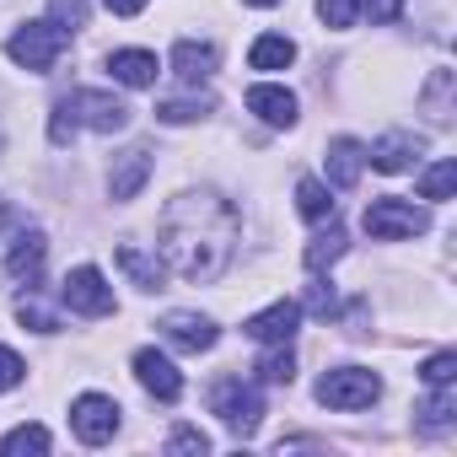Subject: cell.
Masks as SVG:
<instances>
[{"label": "cell", "mask_w": 457, "mask_h": 457, "mask_svg": "<svg viewBox=\"0 0 457 457\" xmlns=\"http://www.w3.org/2000/svg\"><path fill=\"white\" fill-rule=\"evenodd\" d=\"M366 12H371V22H393L403 12V0H366Z\"/></svg>", "instance_id": "cell-34"}, {"label": "cell", "mask_w": 457, "mask_h": 457, "mask_svg": "<svg viewBox=\"0 0 457 457\" xmlns=\"http://www.w3.org/2000/svg\"><path fill=\"white\" fill-rule=\"evenodd\" d=\"M452 188H457V162H436V167H425L420 172V199H452Z\"/></svg>", "instance_id": "cell-25"}, {"label": "cell", "mask_w": 457, "mask_h": 457, "mask_svg": "<svg viewBox=\"0 0 457 457\" xmlns=\"http://www.w3.org/2000/svg\"><path fill=\"white\" fill-rule=\"evenodd\" d=\"M307 270H328L334 259H345V232H339V226H334V215H328V226H323V232L307 243Z\"/></svg>", "instance_id": "cell-21"}, {"label": "cell", "mask_w": 457, "mask_h": 457, "mask_svg": "<svg viewBox=\"0 0 457 457\" xmlns=\"http://www.w3.org/2000/svg\"><path fill=\"white\" fill-rule=\"evenodd\" d=\"M215 65H220V54H215L210 44H194V38H183V44L172 49V71H178V81H188V87L210 81V76H215Z\"/></svg>", "instance_id": "cell-18"}, {"label": "cell", "mask_w": 457, "mask_h": 457, "mask_svg": "<svg viewBox=\"0 0 457 457\" xmlns=\"http://www.w3.org/2000/svg\"><path fill=\"white\" fill-rule=\"evenodd\" d=\"M248 6H280V0H248Z\"/></svg>", "instance_id": "cell-37"}, {"label": "cell", "mask_w": 457, "mask_h": 457, "mask_svg": "<svg viewBox=\"0 0 457 457\" xmlns=\"http://www.w3.org/2000/svg\"><path fill=\"white\" fill-rule=\"evenodd\" d=\"M296 323H302V307H296V302H275V307L253 312V318L243 323V334H248V339H259V345H291Z\"/></svg>", "instance_id": "cell-11"}, {"label": "cell", "mask_w": 457, "mask_h": 457, "mask_svg": "<svg viewBox=\"0 0 457 457\" xmlns=\"http://www.w3.org/2000/svg\"><path fill=\"white\" fill-rule=\"evenodd\" d=\"M156 54L151 49H113L108 54V76L124 81V87H156Z\"/></svg>", "instance_id": "cell-16"}, {"label": "cell", "mask_w": 457, "mask_h": 457, "mask_svg": "<svg viewBox=\"0 0 457 457\" xmlns=\"http://www.w3.org/2000/svg\"><path fill=\"white\" fill-rule=\"evenodd\" d=\"M22 377H28V361H22L17 350H6V345H0V393H12Z\"/></svg>", "instance_id": "cell-32"}, {"label": "cell", "mask_w": 457, "mask_h": 457, "mask_svg": "<svg viewBox=\"0 0 457 457\" xmlns=\"http://www.w3.org/2000/svg\"><path fill=\"white\" fill-rule=\"evenodd\" d=\"M151 145H129V151H119L113 156V172H108V194L113 199H135L140 188H145V178H151Z\"/></svg>", "instance_id": "cell-10"}, {"label": "cell", "mask_w": 457, "mask_h": 457, "mask_svg": "<svg viewBox=\"0 0 457 457\" xmlns=\"http://www.w3.org/2000/svg\"><path fill=\"white\" fill-rule=\"evenodd\" d=\"M237 232L243 220L232 210V199H220L210 188L199 194H178L162 220H156V243H162V270H172L178 280H194V286H210L226 275L237 253Z\"/></svg>", "instance_id": "cell-1"}, {"label": "cell", "mask_w": 457, "mask_h": 457, "mask_svg": "<svg viewBox=\"0 0 457 457\" xmlns=\"http://www.w3.org/2000/svg\"><path fill=\"white\" fill-rule=\"evenodd\" d=\"M113 259H119V270H124V275H129L140 291H162V280H167L162 259H145L135 243H119V253H113Z\"/></svg>", "instance_id": "cell-19"}, {"label": "cell", "mask_w": 457, "mask_h": 457, "mask_svg": "<svg viewBox=\"0 0 457 457\" xmlns=\"http://www.w3.org/2000/svg\"><path fill=\"white\" fill-rule=\"evenodd\" d=\"M318 17L345 33V28H355V17H361V0H318Z\"/></svg>", "instance_id": "cell-30"}, {"label": "cell", "mask_w": 457, "mask_h": 457, "mask_svg": "<svg viewBox=\"0 0 457 457\" xmlns=\"http://www.w3.org/2000/svg\"><path fill=\"white\" fill-rule=\"evenodd\" d=\"M103 6H108L113 17H140V12H145V0H103Z\"/></svg>", "instance_id": "cell-35"}, {"label": "cell", "mask_w": 457, "mask_h": 457, "mask_svg": "<svg viewBox=\"0 0 457 457\" xmlns=\"http://www.w3.org/2000/svg\"><path fill=\"white\" fill-rule=\"evenodd\" d=\"M60 302H65L71 312H81V318H108V312H113V286L103 280V270L76 264V270L65 275V286H60Z\"/></svg>", "instance_id": "cell-5"}, {"label": "cell", "mask_w": 457, "mask_h": 457, "mask_svg": "<svg viewBox=\"0 0 457 457\" xmlns=\"http://www.w3.org/2000/svg\"><path fill=\"white\" fill-rule=\"evenodd\" d=\"M65 108H71V119L76 124H87V129H97V135H113V129H124L129 124V103H119L113 92H71V97H60Z\"/></svg>", "instance_id": "cell-8"}, {"label": "cell", "mask_w": 457, "mask_h": 457, "mask_svg": "<svg viewBox=\"0 0 457 457\" xmlns=\"http://www.w3.org/2000/svg\"><path fill=\"white\" fill-rule=\"evenodd\" d=\"M119 403L108 398V393H81L76 403H71V430L87 441V446H103V441H113L119 436Z\"/></svg>", "instance_id": "cell-7"}, {"label": "cell", "mask_w": 457, "mask_h": 457, "mask_svg": "<svg viewBox=\"0 0 457 457\" xmlns=\"http://www.w3.org/2000/svg\"><path fill=\"white\" fill-rule=\"evenodd\" d=\"M22 452H49V430L44 425H17L12 436H0V457H22Z\"/></svg>", "instance_id": "cell-26"}, {"label": "cell", "mask_w": 457, "mask_h": 457, "mask_svg": "<svg viewBox=\"0 0 457 457\" xmlns=\"http://www.w3.org/2000/svg\"><path fill=\"white\" fill-rule=\"evenodd\" d=\"M377 398H382V377L366 366H334L318 377V403H328V409L350 414V409H371Z\"/></svg>", "instance_id": "cell-2"}, {"label": "cell", "mask_w": 457, "mask_h": 457, "mask_svg": "<svg viewBox=\"0 0 457 457\" xmlns=\"http://www.w3.org/2000/svg\"><path fill=\"white\" fill-rule=\"evenodd\" d=\"M420 151H425V135H414V129H393V135H382V140L366 151V162H371L377 172H403L409 162H420Z\"/></svg>", "instance_id": "cell-13"}, {"label": "cell", "mask_w": 457, "mask_h": 457, "mask_svg": "<svg viewBox=\"0 0 457 457\" xmlns=\"http://www.w3.org/2000/svg\"><path fill=\"white\" fill-rule=\"evenodd\" d=\"M215 103L210 97H172V103H156V119L162 124H194V119H204Z\"/></svg>", "instance_id": "cell-27"}, {"label": "cell", "mask_w": 457, "mask_h": 457, "mask_svg": "<svg viewBox=\"0 0 457 457\" xmlns=\"http://www.w3.org/2000/svg\"><path fill=\"white\" fill-rule=\"evenodd\" d=\"M452 409H457V398H452V387H436V398H430V403L420 409V414H425L420 425H425V430H446V425L457 420Z\"/></svg>", "instance_id": "cell-29"}, {"label": "cell", "mask_w": 457, "mask_h": 457, "mask_svg": "<svg viewBox=\"0 0 457 457\" xmlns=\"http://www.w3.org/2000/svg\"><path fill=\"white\" fill-rule=\"evenodd\" d=\"M253 371H259V382H275V387H280V382H291V377H296V355H291L286 345H275Z\"/></svg>", "instance_id": "cell-28"}, {"label": "cell", "mask_w": 457, "mask_h": 457, "mask_svg": "<svg viewBox=\"0 0 457 457\" xmlns=\"http://www.w3.org/2000/svg\"><path fill=\"white\" fill-rule=\"evenodd\" d=\"M248 113H259L270 129H291L296 124V92L259 81V87H248Z\"/></svg>", "instance_id": "cell-14"}, {"label": "cell", "mask_w": 457, "mask_h": 457, "mask_svg": "<svg viewBox=\"0 0 457 457\" xmlns=\"http://www.w3.org/2000/svg\"><path fill=\"white\" fill-rule=\"evenodd\" d=\"M420 377H425L430 387H452V377H457V355H452V350H441V355H430Z\"/></svg>", "instance_id": "cell-31"}, {"label": "cell", "mask_w": 457, "mask_h": 457, "mask_svg": "<svg viewBox=\"0 0 457 457\" xmlns=\"http://www.w3.org/2000/svg\"><path fill=\"white\" fill-rule=\"evenodd\" d=\"M87 0H49V28L60 33V38H76L81 28H87Z\"/></svg>", "instance_id": "cell-24"}, {"label": "cell", "mask_w": 457, "mask_h": 457, "mask_svg": "<svg viewBox=\"0 0 457 457\" xmlns=\"http://www.w3.org/2000/svg\"><path fill=\"white\" fill-rule=\"evenodd\" d=\"M60 33L49 28V22H28V28H17L12 38H6V54L22 65V71H33V76H44V71H54V60H60Z\"/></svg>", "instance_id": "cell-6"}, {"label": "cell", "mask_w": 457, "mask_h": 457, "mask_svg": "<svg viewBox=\"0 0 457 457\" xmlns=\"http://www.w3.org/2000/svg\"><path fill=\"white\" fill-rule=\"evenodd\" d=\"M156 328H162V339H167L172 350H188V355L215 350V339H220V328H215L210 318H199V312H167Z\"/></svg>", "instance_id": "cell-9"}, {"label": "cell", "mask_w": 457, "mask_h": 457, "mask_svg": "<svg viewBox=\"0 0 457 457\" xmlns=\"http://www.w3.org/2000/svg\"><path fill=\"white\" fill-rule=\"evenodd\" d=\"M361 226L377 237V243H403V237H420V232H430V215L420 210V204H409V199H371L366 204V215H361Z\"/></svg>", "instance_id": "cell-3"}, {"label": "cell", "mask_w": 457, "mask_h": 457, "mask_svg": "<svg viewBox=\"0 0 457 457\" xmlns=\"http://www.w3.org/2000/svg\"><path fill=\"white\" fill-rule=\"evenodd\" d=\"M135 377H140V387H145L151 398H162V403H178V398H183L178 366H172L167 355H156V350H140V355H135Z\"/></svg>", "instance_id": "cell-12"}, {"label": "cell", "mask_w": 457, "mask_h": 457, "mask_svg": "<svg viewBox=\"0 0 457 457\" xmlns=\"http://www.w3.org/2000/svg\"><path fill=\"white\" fill-rule=\"evenodd\" d=\"M167 452H199V457H204V452H210V436L194 430V425H178L172 441H167Z\"/></svg>", "instance_id": "cell-33"}, {"label": "cell", "mask_w": 457, "mask_h": 457, "mask_svg": "<svg viewBox=\"0 0 457 457\" xmlns=\"http://www.w3.org/2000/svg\"><path fill=\"white\" fill-rule=\"evenodd\" d=\"M291 60H296V44L280 38V33H264V38H253V49H248V65H253V71H286Z\"/></svg>", "instance_id": "cell-20"}, {"label": "cell", "mask_w": 457, "mask_h": 457, "mask_svg": "<svg viewBox=\"0 0 457 457\" xmlns=\"http://www.w3.org/2000/svg\"><path fill=\"white\" fill-rule=\"evenodd\" d=\"M296 210H302L307 220H328V215H334L328 183H323V178H302V183H296Z\"/></svg>", "instance_id": "cell-22"}, {"label": "cell", "mask_w": 457, "mask_h": 457, "mask_svg": "<svg viewBox=\"0 0 457 457\" xmlns=\"http://www.w3.org/2000/svg\"><path fill=\"white\" fill-rule=\"evenodd\" d=\"M361 167H366V145L350 140V135H339L328 145V188H355L361 183Z\"/></svg>", "instance_id": "cell-17"}, {"label": "cell", "mask_w": 457, "mask_h": 457, "mask_svg": "<svg viewBox=\"0 0 457 457\" xmlns=\"http://www.w3.org/2000/svg\"><path fill=\"white\" fill-rule=\"evenodd\" d=\"M210 403H215V414H220L226 425H232V436H237V441H248V436L259 430V414H264V403H259V387H248L243 377H226V382H215Z\"/></svg>", "instance_id": "cell-4"}, {"label": "cell", "mask_w": 457, "mask_h": 457, "mask_svg": "<svg viewBox=\"0 0 457 457\" xmlns=\"http://www.w3.org/2000/svg\"><path fill=\"white\" fill-rule=\"evenodd\" d=\"M17 318H22L28 328H38V334H60V312H54L38 291H22V296H17Z\"/></svg>", "instance_id": "cell-23"}, {"label": "cell", "mask_w": 457, "mask_h": 457, "mask_svg": "<svg viewBox=\"0 0 457 457\" xmlns=\"http://www.w3.org/2000/svg\"><path fill=\"white\" fill-rule=\"evenodd\" d=\"M44 259H49V237H44V232H22V237L12 243V253H6V275L22 280V286H33V280L44 275Z\"/></svg>", "instance_id": "cell-15"}, {"label": "cell", "mask_w": 457, "mask_h": 457, "mask_svg": "<svg viewBox=\"0 0 457 457\" xmlns=\"http://www.w3.org/2000/svg\"><path fill=\"white\" fill-rule=\"evenodd\" d=\"M0 226H12V204L6 199H0Z\"/></svg>", "instance_id": "cell-36"}]
</instances>
